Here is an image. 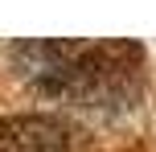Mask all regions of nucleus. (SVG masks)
<instances>
[{
  "instance_id": "obj_1",
  "label": "nucleus",
  "mask_w": 156,
  "mask_h": 152,
  "mask_svg": "<svg viewBox=\"0 0 156 152\" xmlns=\"http://www.w3.org/2000/svg\"><path fill=\"white\" fill-rule=\"evenodd\" d=\"M78 128L58 111H16L0 119V152H70Z\"/></svg>"
}]
</instances>
